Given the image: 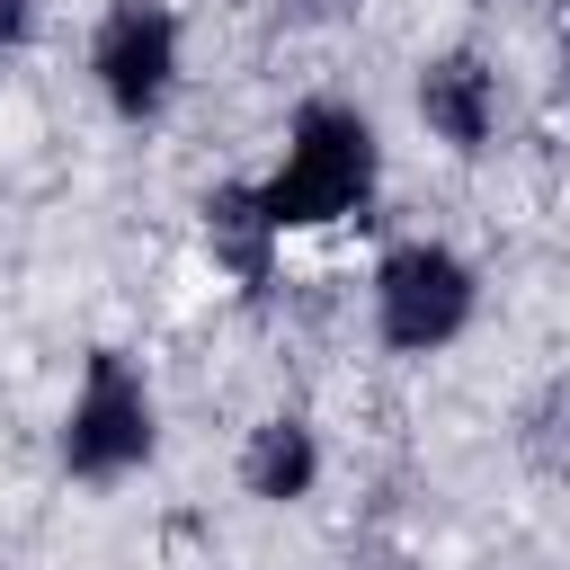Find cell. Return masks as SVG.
<instances>
[{
    "label": "cell",
    "mask_w": 570,
    "mask_h": 570,
    "mask_svg": "<svg viewBox=\"0 0 570 570\" xmlns=\"http://www.w3.org/2000/svg\"><path fill=\"white\" fill-rule=\"evenodd\" d=\"M249 196H258V214H267L276 240L374 214V196H383V134H374V116H365L356 98H338V89L303 98V107L285 116L276 169L249 178Z\"/></svg>",
    "instance_id": "1"
},
{
    "label": "cell",
    "mask_w": 570,
    "mask_h": 570,
    "mask_svg": "<svg viewBox=\"0 0 570 570\" xmlns=\"http://www.w3.org/2000/svg\"><path fill=\"white\" fill-rule=\"evenodd\" d=\"M151 454H160V392H151V374H142L125 347H89V365H80V383H71V401H62V428H53L62 481L116 490V481H134Z\"/></svg>",
    "instance_id": "2"
},
{
    "label": "cell",
    "mask_w": 570,
    "mask_h": 570,
    "mask_svg": "<svg viewBox=\"0 0 570 570\" xmlns=\"http://www.w3.org/2000/svg\"><path fill=\"white\" fill-rule=\"evenodd\" d=\"M365 312H374V338L392 356H445L472 321H481V267L436 240V232H410L374 258L365 276Z\"/></svg>",
    "instance_id": "3"
},
{
    "label": "cell",
    "mask_w": 570,
    "mask_h": 570,
    "mask_svg": "<svg viewBox=\"0 0 570 570\" xmlns=\"http://www.w3.org/2000/svg\"><path fill=\"white\" fill-rule=\"evenodd\" d=\"M89 89L116 125H160L187 89V27L169 0H107L89 18Z\"/></svg>",
    "instance_id": "4"
},
{
    "label": "cell",
    "mask_w": 570,
    "mask_h": 570,
    "mask_svg": "<svg viewBox=\"0 0 570 570\" xmlns=\"http://www.w3.org/2000/svg\"><path fill=\"white\" fill-rule=\"evenodd\" d=\"M410 107H419L428 142H445L454 160H481V151H499V125H508V80H499V62H490V53L445 45V53H428V62H419Z\"/></svg>",
    "instance_id": "5"
},
{
    "label": "cell",
    "mask_w": 570,
    "mask_h": 570,
    "mask_svg": "<svg viewBox=\"0 0 570 570\" xmlns=\"http://www.w3.org/2000/svg\"><path fill=\"white\" fill-rule=\"evenodd\" d=\"M321 428L303 419V410H267L249 436H240V490L258 499V508H303L312 490H321Z\"/></svg>",
    "instance_id": "6"
},
{
    "label": "cell",
    "mask_w": 570,
    "mask_h": 570,
    "mask_svg": "<svg viewBox=\"0 0 570 570\" xmlns=\"http://www.w3.org/2000/svg\"><path fill=\"white\" fill-rule=\"evenodd\" d=\"M196 223H205V258L240 285V294H258L267 276H276V232H267V214H258V196H249V178H232V187H205V205H196Z\"/></svg>",
    "instance_id": "7"
},
{
    "label": "cell",
    "mask_w": 570,
    "mask_h": 570,
    "mask_svg": "<svg viewBox=\"0 0 570 570\" xmlns=\"http://www.w3.org/2000/svg\"><path fill=\"white\" fill-rule=\"evenodd\" d=\"M36 18H45V0H0V53H18L36 36Z\"/></svg>",
    "instance_id": "8"
}]
</instances>
